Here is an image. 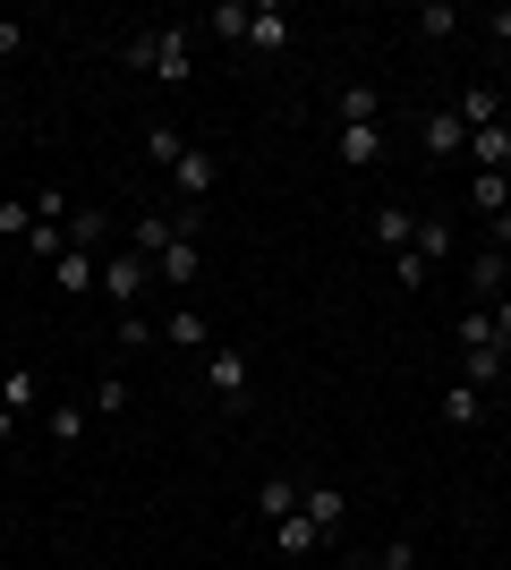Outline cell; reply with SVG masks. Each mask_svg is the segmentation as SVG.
<instances>
[{"instance_id": "cell-1", "label": "cell", "mask_w": 511, "mask_h": 570, "mask_svg": "<svg viewBox=\"0 0 511 570\" xmlns=\"http://www.w3.org/2000/svg\"><path fill=\"white\" fill-rule=\"evenodd\" d=\"M146 289H154V264H146V256H137V247L120 238V247L102 256V298H120V315H128L137 298H146Z\"/></svg>"}, {"instance_id": "cell-2", "label": "cell", "mask_w": 511, "mask_h": 570, "mask_svg": "<svg viewBox=\"0 0 511 570\" xmlns=\"http://www.w3.org/2000/svg\"><path fill=\"white\" fill-rule=\"evenodd\" d=\"M196 366H205V383H214V401H222V409H247V357L230 350V341H214Z\"/></svg>"}, {"instance_id": "cell-3", "label": "cell", "mask_w": 511, "mask_h": 570, "mask_svg": "<svg viewBox=\"0 0 511 570\" xmlns=\"http://www.w3.org/2000/svg\"><path fill=\"white\" fill-rule=\"evenodd\" d=\"M417 145H426V163H452V154H469L461 111H426V119H417Z\"/></svg>"}, {"instance_id": "cell-4", "label": "cell", "mask_w": 511, "mask_h": 570, "mask_svg": "<svg viewBox=\"0 0 511 570\" xmlns=\"http://www.w3.org/2000/svg\"><path fill=\"white\" fill-rule=\"evenodd\" d=\"M298 511H307V528H316V537H341L350 494H341V485H298Z\"/></svg>"}, {"instance_id": "cell-5", "label": "cell", "mask_w": 511, "mask_h": 570, "mask_svg": "<svg viewBox=\"0 0 511 570\" xmlns=\"http://www.w3.org/2000/svg\"><path fill=\"white\" fill-rule=\"evenodd\" d=\"M392 128L384 119H366V128H333V163H384Z\"/></svg>"}, {"instance_id": "cell-6", "label": "cell", "mask_w": 511, "mask_h": 570, "mask_svg": "<svg viewBox=\"0 0 511 570\" xmlns=\"http://www.w3.org/2000/svg\"><path fill=\"white\" fill-rule=\"evenodd\" d=\"M247 51H291V9L282 0H256V18H247Z\"/></svg>"}, {"instance_id": "cell-7", "label": "cell", "mask_w": 511, "mask_h": 570, "mask_svg": "<svg viewBox=\"0 0 511 570\" xmlns=\"http://www.w3.org/2000/svg\"><path fill=\"white\" fill-rule=\"evenodd\" d=\"M196 273H205V247H196V230H188V238H170L163 256H154V282H170V289H188Z\"/></svg>"}, {"instance_id": "cell-8", "label": "cell", "mask_w": 511, "mask_h": 570, "mask_svg": "<svg viewBox=\"0 0 511 570\" xmlns=\"http://www.w3.org/2000/svg\"><path fill=\"white\" fill-rule=\"evenodd\" d=\"M111 230H120V222L102 214V205H77L69 214V247L77 256H111Z\"/></svg>"}, {"instance_id": "cell-9", "label": "cell", "mask_w": 511, "mask_h": 570, "mask_svg": "<svg viewBox=\"0 0 511 570\" xmlns=\"http://www.w3.org/2000/svg\"><path fill=\"white\" fill-rule=\"evenodd\" d=\"M170 188H179V205L196 214V205L214 196V154H196V145H188V154H179V170H170Z\"/></svg>"}, {"instance_id": "cell-10", "label": "cell", "mask_w": 511, "mask_h": 570, "mask_svg": "<svg viewBox=\"0 0 511 570\" xmlns=\"http://www.w3.org/2000/svg\"><path fill=\"white\" fill-rule=\"evenodd\" d=\"M51 289H60V298H86V289H102V256H77V247H69V256L51 264Z\"/></svg>"}, {"instance_id": "cell-11", "label": "cell", "mask_w": 511, "mask_h": 570, "mask_svg": "<svg viewBox=\"0 0 511 570\" xmlns=\"http://www.w3.org/2000/svg\"><path fill=\"white\" fill-rule=\"evenodd\" d=\"M170 238H188V230H179V214H137V222H128V247H137V256H163V247H170Z\"/></svg>"}, {"instance_id": "cell-12", "label": "cell", "mask_w": 511, "mask_h": 570, "mask_svg": "<svg viewBox=\"0 0 511 570\" xmlns=\"http://www.w3.org/2000/svg\"><path fill=\"white\" fill-rule=\"evenodd\" d=\"M163 333L179 341L188 357H205V350H214V324H205V307H170V315H163Z\"/></svg>"}, {"instance_id": "cell-13", "label": "cell", "mask_w": 511, "mask_h": 570, "mask_svg": "<svg viewBox=\"0 0 511 570\" xmlns=\"http://www.w3.org/2000/svg\"><path fill=\"white\" fill-rule=\"evenodd\" d=\"M443 426L478 434V426H487V392H478V383H452V392H443Z\"/></svg>"}, {"instance_id": "cell-14", "label": "cell", "mask_w": 511, "mask_h": 570, "mask_svg": "<svg viewBox=\"0 0 511 570\" xmlns=\"http://www.w3.org/2000/svg\"><path fill=\"white\" fill-rule=\"evenodd\" d=\"M511 375V350H494V341H487V350H461V383H478V392H494V383H503Z\"/></svg>"}, {"instance_id": "cell-15", "label": "cell", "mask_w": 511, "mask_h": 570, "mask_svg": "<svg viewBox=\"0 0 511 570\" xmlns=\"http://www.w3.org/2000/svg\"><path fill=\"white\" fill-rule=\"evenodd\" d=\"M333 119H341V128H366V119H384V95H375V86H341Z\"/></svg>"}, {"instance_id": "cell-16", "label": "cell", "mask_w": 511, "mask_h": 570, "mask_svg": "<svg viewBox=\"0 0 511 570\" xmlns=\"http://www.w3.org/2000/svg\"><path fill=\"white\" fill-rule=\"evenodd\" d=\"M469 205L487 222H511V170H478V188H469Z\"/></svg>"}, {"instance_id": "cell-17", "label": "cell", "mask_w": 511, "mask_h": 570, "mask_svg": "<svg viewBox=\"0 0 511 570\" xmlns=\"http://www.w3.org/2000/svg\"><path fill=\"white\" fill-rule=\"evenodd\" d=\"M291 511H298V485H291V476H265V485H256V520L282 528Z\"/></svg>"}, {"instance_id": "cell-18", "label": "cell", "mask_w": 511, "mask_h": 570, "mask_svg": "<svg viewBox=\"0 0 511 570\" xmlns=\"http://www.w3.org/2000/svg\"><path fill=\"white\" fill-rule=\"evenodd\" d=\"M461 128L469 137H478V128H503V95H494V86H469L461 95Z\"/></svg>"}, {"instance_id": "cell-19", "label": "cell", "mask_w": 511, "mask_h": 570, "mask_svg": "<svg viewBox=\"0 0 511 570\" xmlns=\"http://www.w3.org/2000/svg\"><path fill=\"white\" fill-rule=\"evenodd\" d=\"M410 238H417V214H410V205H384V214H375V247H384V256H401Z\"/></svg>"}, {"instance_id": "cell-20", "label": "cell", "mask_w": 511, "mask_h": 570, "mask_svg": "<svg viewBox=\"0 0 511 570\" xmlns=\"http://www.w3.org/2000/svg\"><path fill=\"white\" fill-rule=\"evenodd\" d=\"M469 163H478V170H511V119H503V128H478V137H469Z\"/></svg>"}, {"instance_id": "cell-21", "label": "cell", "mask_w": 511, "mask_h": 570, "mask_svg": "<svg viewBox=\"0 0 511 570\" xmlns=\"http://www.w3.org/2000/svg\"><path fill=\"white\" fill-rule=\"evenodd\" d=\"M35 401H43V375H35V366H9V375H0V409H18V417H26Z\"/></svg>"}, {"instance_id": "cell-22", "label": "cell", "mask_w": 511, "mask_h": 570, "mask_svg": "<svg viewBox=\"0 0 511 570\" xmlns=\"http://www.w3.org/2000/svg\"><path fill=\"white\" fill-rule=\"evenodd\" d=\"M86 426H95V409H86V401H60V409H51V443H86Z\"/></svg>"}, {"instance_id": "cell-23", "label": "cell", "mask_w": 511, "mask_h": 570, "mask_svg": "<svg viewBox=\"0 0 511 570\" xmlns=\"http://www.w3.org/2000/svg\"><path fill=\"white\" fill-rule=\"evenodd\" d=\"M247 18H256L247 0H214V9H205V26H214L222 43H247Z\"/></svg>"}, {"instance_id": "cell-24", "label": "cell", "mask_w": 511, "mask_h": 570, "mask_svg": "<svg viewBox=\"0 0 511 570\" xmlns=\"http://www.w3.org/2000/svg\"><path fill=\"white\" fill-rule=\"evenodd\" d=\"M410 247H417L426 264H443V256H452V222H443V214H417V238H410Z\"/></svg>"}, {"instance_id": "cell-25", "label": "cell", "mask_w": 511, "mask_h": 570, "mask_svg": "<svg viewBox=\"0 0 511 570\" xmlns=\"http://www.w3.org/2000/svg\"><path fill=\"white\" fill-rule=\"evenodd\" d=\"M417 35H426V43H452V35H461V9H443V0H426V9H417Z\"/></svg>"}, {"instance_id": "cell-26", "label": "cell", "mask_w": 511, "mask_h": 570, "mask_svg": "<svg viewBox=\"0 0 511 570\" xmlns=\"http://www.w3.org/2000/svg\"><path fill=\"white\" fill-rule=\"evenodd\" d=\"M154 60H163V26H137L120 43V69H154Z\"/></svg>"}, {"instance_id": "cell-27", "label": "cell", "mask_w": 511, "mask_h": 570, "mask_svg": "<svg viewBox=\"0 0 511 570\" xmlns=\"http://www.w3.org/2000/svg\"><path fill=\"white\" fill-rule=\"evenodd\" d=\"M154 77H170V86L188 77V26H163V60H154Z\"/></svg>"}, {"instance_id": "cell-28", "label": "cell", "mask_w": 511, "mask_h": 570, "mask_svg": "<svg viewBox=\"0 0 511 570\" xmlns=\"http://www.w3.org/2000/svg\"><path fill=\"white\" fill-rule=\"evenodd\" d=\"M273 546H282V553H291V562H298V553H316L324 537H316V528H307V511H291V520L273 528Z\"/></svg>"}, {"instance_id": "cell-29", "label": "cell", "mask_w": 511, "mask_h": 570, "mask_svg": "<svg viewBox=\"0 0 511 570\" xmlns=\"http://www.w3.org/2000/svg\"><path fill=\"white\" fill-rule=\"evenodd\" d=\"M146 154H154V163H163V170H179V154H188V137H179L170 119H154V128H146Z\"/></svg>"}, {"instance_id": "cell-30", "label": "cell", "mask_w": 511, "mask_h": 570, "mask_svg": "<svg viewBox=\"0 0 511 570\" xmlns=\"http://www.w3.org/2000/svg\"><path fill=\"white\" fill-rule=\"evenodd\" d=\"M392 282H401V289H426V282H435V264L417 256V247H401V256H392Z\"/></svg>"}, {"instance_id": "cell-31", "label": "cell", "mask_w": 511, "mask_h": 570, "mask_svg": "<svg viewBox=\"0 0 511 570\" xmlns=\"http://www.w3.org/2000/svg\"><path fill=\"white\" fill-rule=\"evenodd\" d=\"M35 230V196H0V238H26Z\"/></svg>"}, {"instance_id": "cell-32", "label": "cell", "mask_w": 511, "mask_h": 570, "mask_svg": "<svg viewBox=\"0 0 511 570\" xmlns=\"http://www.w3.org/2000/svg\"><path fill=\"white\" fill-rule=\"evenodd\" d=\"M86 409H95V417H120V409H128V375H102Z\"/></svg>"}, {"instance_id": "cell-33", "label": "cell", "mask_w": 511, "mask_h": 570, "mask_svg": "<svg viewBox=\"0 0 511 570\" xmlns=\"http://www.w3.org/2000/svg\"><path fill=\"white\" fill-rule=\"evenodd\" d=\"M69 214H77V205H69L60 188H35V222H51V230H69Z\"/></svg>"}, {"instance_id": "cell-34", "label": "cell", "mask_w": 511, "mask_h": 570, "mask_svg": "<svg viewBox=\"0 0 511 570\" xmlns=\"http://www.w3.org/2000/svg\"><path fill=\"white\" fill-rule=\"evenodd\" d=\"M154 333H163V324H154V315H146V307H128V315H120V350H146V341H154Z\"/></svg>"}, {"instance_id": "cell-35", "label": "cell", "mask_w": 511, "mask_h": 570, "mask_svg": "<svg viewBox=\"0 0 511 570\" xmlns=\"http://www.w3.org/2000/svg\"><path fill=\"white\" fill-rule=\"evenodd\" d=\"M487 341H494L487 307H461V350H487ZM494 350H503V341H494Z\"/></svg>"}, {"instance_id": "cell-36", "label": "cell", "mask_w": 511, "mask_h": 570, "mask_svg": "<svg viewBox=\"0 0 511 570\" xmlns=\"http://www.w3.org/2000/svg\"><path fill=\"white\" fill-rule=\"evenodd\" d=\"M469 282H478V289H487V298H494V289H503V247H487V256L469 264Z\"/></svg>"}, {"instance_id": "cell-37", "label": "cell", "mask_w": 511, "mask_h": 570, "mask_svg": "<svg viewBox=\"0 0 511 570\" xmlns=\"http://www.w3.org/2000/svg\"><path fill=\"white\" fill-rule=\"evenodd\" d=\"M375 562H384V570H417V546H410V537H392V546L375 553Z\"/></svg>"}, {"instance_id": "cell-38", "label": "cell", "mask_w": 511, "mask_h": 570, "mask_svg": "<svg viewBox=\"0 0 511 570\" xmlns=\"http://www.w3.org/2000/svg\"><path fill=\"white\" fill-rule=\"evenodd\" d=\"M18 51H26V26H18V18H0V60H18Z\"/></svg>"}, {"instance_id": "cell-39", "label": "cell", "mask_w": 511, "mask_h": 570, "mask_svg": "<svg viewBox=\"0 0 511 570\" xmlns=\"http://www.w3.org/2000/svg\"><path fill=\"white\" fill-rule=\"evenodd\" d=\"M487 324H494V341L511 350V298H494V307H487Z\"/></svg>"}, {"instance_id": "cell-40", "label": "cell", "mask_w": 511, "mask_h": 570, "mask_svg": "<svg viewBox=\"0 0 511 570\" xmlns=\"http://www.w3.org/2000/svg\"><path fill=\"white\" fill-rule=\"evenodd\" d=\"M0 443H18V409H0Z\"/></svg>"}, {"instance_id": "cell-41", "label": "cell", "mask_w": 511, "mask_h": 570, "mask_svg": "<svg viewBox=\"0 0 511 570\" xmlns=\"http://www.w3.org/2000/svg\"><path fill=\"white\" fill-rule=\"evenodd\" d=\"M503 282H511V247H503Z\"/></svg>"}, {"instance_id": "cell-42", "label": "cell", "mask_w": 511, "mask_h": 570, "mask_svg": "<svg viewBox=\"0 0 511 570\" xmlns=\"http://www.w3.org/2000/svg\"><path fill=\"white\" fill-rule=\"evenodd\" d=\"M358 570H384V562H358Z\"/></svg>"}, {"instance_id": "cell-43", "label": "cell", "mask_w": 511, "mask_h": 570, "mask_svg": "<svg viewBox=\"0 0 511 570\" xmlns=\"http://www.w3.org/2000/svg\"><path fill=\"white\" fill-rule=\"evenodd\" d=\"M503 60H511V43H503Z\"/></svg>"}]
</instances>
